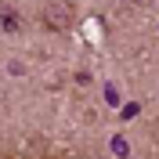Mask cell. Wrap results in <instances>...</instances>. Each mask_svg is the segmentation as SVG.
<instances>
[{"label": "cell", "instance_id": "7a4b0ae2", "mask_svg": "<svg viewBox=\"0 0 159 159\" xmlns=\"http://www.w3.org/2000/svg\"><path fill=\"white\" fill-rule=\"evenodd\" d=\"M112 152H116V156H127V152H130V145H127L123 138H112Z\"/></svg>", "mask_w": 159, "mask_h": 159}, {"label": "cell", "instance_id": "6da1fadb", "mask_svg": "<svg viewBox=\"0 0 159 159\" xmlns=\"http://www.w3.org/2000/svg\"><path fill=\"white\" fill-rule=\"evenodd\" d=\"M72 18H76V11H72L69 0H47L43 11H40V22H43L51 33H65L72 25Z\"/></svg>", "mask_w": 159, "mask_h": 159}]
</instances>
